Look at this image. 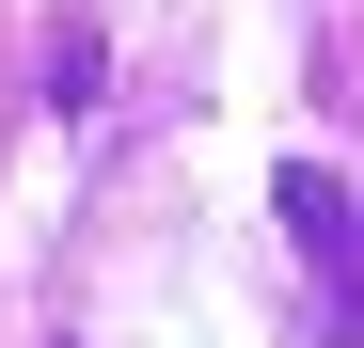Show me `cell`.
Listing matches in <instances>:
<instances>
[{
  "mask_svg": "<svg viewBox=\"0 0 364 348\" xmlns=\"http://www.w3.org/2000/svg\"><path fill=\"white\" fill-rule=\"evenodd\" d=\"M285 222H301V254H317L333 285L364 269V238H348V190H333V174H285Z\"/></svg>",
  "mask_w": 364,
  "mask_h": 348,
  "instance_id": "6da1fadb",
  "label": "cell"
}]
</instances>
